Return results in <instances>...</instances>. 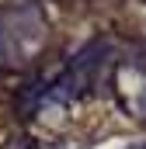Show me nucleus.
Listing matches in <instances>:
<instances>
[{
	"mask_svg": "<svg viewBox=\"0 0 146 149\" xmlns=\"http://www.w3.org/2000/svg\"><path fill=\"white\" fill-rule=\"evenodd\" d=\"M49 38V24L38 3H14L0 10V66L21 70L42 52Z\"/></svg>",
	"mask_w": 146,
	"mask_h": 149,
	"instance_id": "nucleus-1",
	"label": "nucleus"
}]
</instances>
